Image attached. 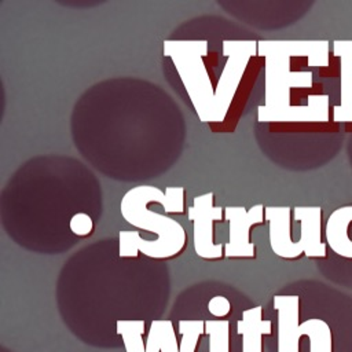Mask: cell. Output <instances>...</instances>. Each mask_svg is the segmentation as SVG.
<instances>
[{
    "label": "cell",
    "mask_w": 352,
    "mask_h": 352,
    "mask_svg": "<svg viewBox=\"0 0 352 352\" xmlns=\"http://www.w3.org/2000/svg\"><path fill=\"white\" fill-rule=\"evenodd\" d=\"M70 230L77 236H87L94 230V221L87 213H76L70 220Z\"/></svg>",
    "instance_id": "obj_18"
},
{
    "label": "cell",
    "mask_w": 352,
    "mask_h": 352,
    "mask_svg": "<svg viewBox=\"0 0 352 352\" xmlns=\"http://www.w3.org/2000/svg\"><path fill=\"white\" fill-rule=\"evenodd\" d=\"M146 352H180V342L176 340V330L170 319H155L150 323Z\"/></svg>",
    "instance_id": "obj_15"
},
{
    "label": "cell",
    "mask_w": 352,
    "mask_h": 352,
    "mask_svg": "<svg viewBox=\"0 0 352 352\" xmlns=\"http://www.w3.org/2000/svg\"><path fill=\"white\" fill-rule=\"evenodd\" d=\"M293 217L300 223V239L302 253L309 258L327 256V243L322 241V209L319 206L294 208Z\"/></svg>",
    "instance_id": "obj_11"
},
{
    "label": "cell",
    "mask_w": 352,
    "mask_h": 352,
    "mask_svg": "<svg viewBox=\"0 0 352 352\" xmlns=\"http://www.w3.org/2000/svg\"><path fill=\"white\" fill-rule=\"evenodd\" d=\"M278 312V352H300V337L305 336V322L300 323V297L296 294L274 296Z\"/></svg>",
    "instance_id": "obj_7"
},
{
    "label": "cell",
    "mask_w": 352,
    "mask_h": 352,
    "mask_svg": "<svg viewBox=\"0 0 352 352\" xmlns=\"http://www.w3.org/2000/svg\"><path fill=\"white\" fill-rule=\"evenodd\" d=\"M183 187H166L165 192L154 186H136L121 198L120 212L132 227L155 232V241H147L138 231L118 234V256L138 257L142 253L155 260H168L179 256L187 243L184 227L175 219L147 209L151 202L160 204L165 212L182 214L186 210Z\"/></svg>",
    "instance_id": "obj_1"
},
{
    "label": "cell",
    "mask_w": 352,
    "mask_h": 352,
    "mask_svg": "<svg viewBox=\"0 0 352 352\" xmlns=\"http://www.w3.org/2000/svg\"><path fill=\"white\" fill-rule=\"evenodd\" d=\"M213 194L206 192L194 198L187 208V216L192 221V243L198 257L204 260H220L224 257V245L214 243L213 224L221 220L223 208L213 205Z\"/></svg>",
    "instance_id": "obj_5"
},
{
    "label": "cell",
    "mask_w": 352,
    "mask_h": 352,
    "mask_svg": "<svg viewBox=\"0 0 352 352\" xmlns=\"http://www.w3.org/2000/svg\"><path fill=\"white\" fill-rule=\"evenodd\" d=\"M333 51L341 62L340 104L333 107V118L336 122H352V41H334Z\"/></svg>",
    "instance_id": "obj_12"
},
{
    "label": "cell",
    "mask_w": 352,
    "mask_h": 352,
    "mask_svg": "<svg viewBox=\"0 0 352 352\" xmlns=\"http://www.w3.org/2000/svg\"><path fill=\"white\" fill-rule=\"evenodd\" d=\"M208 311L216 319H227L231 314V302L224 296H214L208 302Z\"/></svg>",
    "instance_id": "obj_19"
},
{
    "label": "cell",
    "mask_w": 352,
    "mask_h": 352,
    "mask_svg": "<svg viewBox=\"0 0 352 352\" xmlns=\"http://www.w3.org/2000/svg\"><path fill=\"white\" fill-rule=\"evenodd\" d=\"M264 107L282 109L290 106V89L294 87H312V72H292L290 58L267 56L264 58Z\"/></svg>",
    "instance_id": "obj_4"
},
{
    "label": "cell",
    "mask_w": 352,
    "mask_h": 352,
    "mask_svg": "<svg viewBox=\"0 0 352 352\" xmlns=\"http://www.w3.org/2000/svg\"><path fill=\"white\" fill-rule=\"evenodd\" d=\"M258 122H327L330 120V100L327 95H309L305 106L265 109L258 106Z\"/></svg>",
    "instance_id": "obj_8"
},
{
    "label": "cell",
    "mask_w": 352,
    "mask_h": 352,
    "mask_svg": "<svg viewBox=\"0 0 352 352\" xmlns=\"http://www.w3.org/2000/svg\"><path fill=\"white\" fill-rule=\"evenodd\" d=\"M116 331L124 342L125 352H146V342H143L146 322L143 319H118Z\"/></svg>",
    "instance_id": "obj_16"
},
{
    "label": "cell",
    "mask_w": 352,
    "mask_h": 352,
    "mask_svg": "<svg viewBox=\"0 0 352 352\" xmlns=\"http://www.w3.org/2000/svg\"><path fill=\"white\" fill-rule=\"evenodd\" d=\"M270 227V245L272 252L286 260H296L304 253L297 241L292 239V209L267 206L264 210Z\"/></svg>",
    "instance_id": "obj_10"
},
{
    "label": "cell",
    "mask_w": 352,
    "mask_h": 352,
    "mask_svg": "<svg viewBox=\"0 0 352 352\" xmlns=\"http://www.w3.org/2000/svg\"><path fill=\"white\" fill-rule=\"evenodd\" d=\"M205 334L209 337V352H230L228 319L205 320Z\"/></svg>",
    "instance_id": "obj_17"
},
{
    "label": "cell",
    "mask_w": 352,
    "mask_h": 352,
    "mask_svg": "<svg viewBox=\"0 0 352 352\" xmlns=\"http://www.w3.org/2000/svg\"><path fill=\"white\" fill-rule=\"evenodd\" d=\"M236 333L242 337V352H263V337L272 333V322L263 319V308L257 305L242 312Z\"/></svg>",
    "instance_id": "obj_13"
},
{
    "label": "cell",
    "mask_w": 352,
    "mask_h": 352,
    "mask_svg": "<svg viewBox=\"0 0 352 352\" xmlns=\"http://www.w3.org/2000/svg\"><path fill=\"white\" fill-rule=\"evenodd\" d=\"M265 208L258 204L250 209L243 206H228L224 217L228 221V242L224 245V257L254 258L256 245L250 242V228L264 223Z\"/></svg>",
    "instance_id": "obj_6"
},
{
    "label": "cell",
    "mask_w": 352,
    "mask_h": 352,
    "mask_svg": "<svg viewBox=\"0 0 352 352\" xmlns=\"http://www.w3.org/2000/svg\"><path fill=\"white\" fill-rule=\"evenodd\" d=\"M206 54L208 43L205 40L164 41V55L172 58L199 120L212 122L214 89L204 63Z\"/></svg>",
    "instance_id": "obj_2"
},
{
    "label": "cell",
    "mask_w": 352,
    "mask_h": 352,
    "mask_svg": "<svg viewBox=\"0 0 352 352\" xmlns=\"http://www.w3.org/2000/svg\"><path fill=\"white\" fill-rule=\"evenodd\" d=\"M257 54L267 56H305L311 67H327L329 41H258Z\"/></svg>",
    "instance_id": "obj_9"
},
{
    "label": "cell",
    "mask_w": 352,
    "mask_h": 352,
    "mask_svg": "<svg viewBox=\"0 0 352 352\" xmlns=\"http://www.w3.org/2000/svg\"><path fill=\"white\" fill-rule=\"evenodd\" d=\"M257 41L223 43V55L227 58V62L214 88V106L212 122H220L224 120L248 63L250 58L257 54Z\"/></svg>",
    "instance_id": "obj_3"
},
{
    "label": "cell",
    "mask_w": 352,
    "mask_h": 352,
    "mask_svg": "<svg viewBox=\"0 0 352 352\" xmlns=\"http://www.w3.org/2000/svg\"><path fill=\"white\" fill-rule=\"evenodd\" d=\"M352 223V205L336 209L326 223V243L338 256L352 258V239L348 230Z\"/></svg>",
    "instance_id": "obj_14"
}]
</instances>
